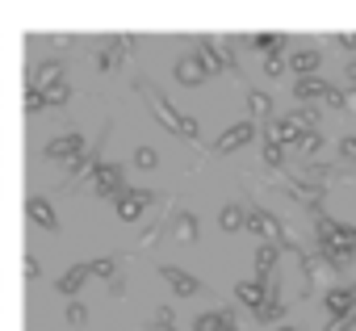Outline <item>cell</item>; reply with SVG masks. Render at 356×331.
Instances as JSON below:
<instances>
[{
  "mask_svg": "<svg viewBox=\"0 0 356 331\" xmlns=\"http://www.w3.org/2000/svg\"><path fill=\"white\" fill-rule=\"evenodd\" d=\"M143 92H147V109L155 113V122H159L163 130H172V134H181V138H189V143H193V138L202 134V126H197V118H189V113H181V109H176V105H172V101H163V97H159L155 88H143Z\"/></svg>",
  "mask_w": 356,
  "mask_h": 331,
  "instance_id": "cell-1",
  "label": "cell"
},
{
  "mask_svg": "<svg viewBox=\"0 0 356 331\" xmlns=\"http://www.w3.org/2000/svg\"><path fill=\"white\" fill-rule=\"evenodd\" d=\"M151 202H155L151 189H122V193H118V218H122V223H138Z\"/></svg>",
  "mask_w": 356,
  "mask_h": 331,
  "instance_id": "cell-2",
  "label": "cell"
},
{
  "mask_svg": "<svg viewBox=\"0 0 356 331\" xmlns=\"http://www.w3.org/2000/svg\"><path fill=\"white\" fill-rule=\"evenodd\" d=\"M243 231L260 235L264 243H277L285 227H281V218H277V214H268V210H248V214H243Z\"/></svg>",
  "mask_w": 356,
  "mask_h": 331,
  "instance_id": "cell-3",
  "label": "cell"
},
{
  "mask_svg": "<svg viewBox=\"0 0 356 331\" xmlns=\"http://www.w3.org/2000/svg\"><path fill=\"white\" fill-rule=\"evenodd\" d=\"M47 159H55V163H72V159H80L84 155V134H59V138H51L47 143V151H42Z\"/></svg>",
  "mask_w": 356,
  "mask_h": 331,
  "instance_id": "cell-4",
  "label": "cell"
},
{
  "mask_svg": "<svg viewBox=\"0 0 356 331\" xmlns=\"http://www.w3.org/2000/svg\"><path fill=\"white\" fill-rule=\"evenodd\" d=\"M252 134H256V122H235V126H227V130L218 134V143H214V155L239 151L243 143H252Z\"/></svg>",
  "mask_w": 356,
  "mask_h": 331,
  "instance_id": "cell-5",
  "label": "cell"
},
{
  "mask_svg": "<svg viewBox=\"0 0 356 331\" xmlns=\"http://www.w3.org/2000/svg\"><path fill=\"white\" fill-rule=\"evenodd\" d=\"M88 181H92L97 197H118L122 193V168H118V163H97V172Z\"/></svg>",
  "mask_w": 356,
  "mask_h": 331,
  "instance_id": "cell-6",
  "label": "cell"
},
{
  "mask_svg": "<svg viewBox=\"0 0 356 331\" xmlns=\"http://www.w3.org/2000/svg\"><path fill=\"white\" fill-rule=\"evenodd\" d=\"M323 306H327L331 318H348V314L356 310V289H348V285H331V289L323 293Z\"/></svg>",
  "mask_w": 356,
  "mask_h": 331,
  "instance_id": "cell-7",
  "label": "cell"
},
{
  "mask_svg": "<svg viewBox=\"0 0 356 331\" xmlns=\"http://www.w3.org/2000/svg\"><path fill=\"white\" fill-rule=\"evenodd\" d=\"M159 277L172 285V293H181V298H193V293H202V281H197V277H189L185 268H176V264H159Z\"/></svg>",
  "mask_w": 356,
  "mask_h": 331,
  "instance_id": "cell-8",
  "label": "cell"
},
{
  "mask_svg": "<svg viewBox=\"0 0 356 331\" xmlns=\"http://www.w3.org/2000/svg\"><path fill=\"white\" fill-rule=\"evenodd\" d=\"M172 76H176V84H185V88L206 84V72H202L197 55H181V59H176V67H172Z\"/></svg>",
  "mask_w": 356,
  "mask_h": 331,
  "instance_id": "cell-9",
  "label": "cell"
},
{
  "mask_svg": "<svg viewBox=\"0 0 356 331\" xmlns=\"http://www.w3.org/2000/svg\"><path fill=\"white\" fill-rule=\"evenodd\" d=\"M26 214H30V223L38 227V231H59V214L51 210V202L47 197H30V206H26Z\"/></svg>",
  "mask_w": 356,
  "mask_h": 331,
  "instance_id": "cell-10",
  "label": "cell"
},
{
  "mask_svg": "<svg viewBox=\"0 0 356 331\" xmlns=\"http://www.w3.org/2000/svg\"><path fill=\"white\" fill-rule=\"evenodd\" d=\"M327 92H331V84H327L323 76H298V84H293L298 105H310L314 97H327Z\"/></svg>",
  "mask_w": 356,
  "mask_h": 331,
  "instance_id": "cell-11",
  "label": "cell"
},
{
  "mask_svg": "<svg viewBox=\"0 0 356 331\" xmlns=\"http://www.w3.org/2000/svg\"><path fill=\"white\" fill-rule=\"evenodd\" d=\"M55 84H63V63H59V59H47V63L34 72L30 88H34V92H47V88H55Z\"/></svg>",
  "mask_w": 356,
  "mask_h": 331,
  "instance_id": "cell-12",
  "label": "cell"
},
{
  "mask_svg": "<svg viewBox=\"0 0 356 331\" xmlns=\"http://www.w3.org/2000/svg\"><path fill=\"white\" fill-rule=\"evenodd\" d=\"M298 134H302V126H298L293 118H281V122H273V126H268V138H264V143H273V147H281V151H285L289 143H298Z\"/></svg>",
  "mask_w": 356,
  "mask_h": 331,
  "instance_id": "cell-13",
  "label": "cell"
},
{
  "mask_svg": "<svg viewBox=\"0 0 356 331\" xmlns=\"http://www.w3.org/2000/svg\"><path fill=\"white\" fill-rule=\"evenodd\" d=\"M277 260H281V248H277V243H260V248H256V281H260V285L277 273Z\"/></svg>",
  "mask_w": 356,
  "mask_h": 331,
  "instance_id": "cell-14",
  "label": "cell"
},
{
  "mask_svg": "<svg viewBox=\"0 0 356 331\" xmlns=\"http://www.w3.org/2000/svg\"><path fill=\"white\" fill-rule=\"evenodd\" d=\"M88 277H92V273H88V260H84V264H72V268L55 281V289H59V293H67V298H76V293H80V285H84Z\"/></svg>",
  "mask_w": 356,
  "mask_h": 331,
  "instance_id": "cell-15",
  "label": "cell"
},
{
  "mask_svg": "<svg viewBox=\"0 0 356 331\" xmlns=\"http://www.w3.org/2000/svg\"><path fill=\"white\" fill-rule=\"evenodd\" d=\"M289 197L298 202V206H310L314 214H318V206H323V189H314V185H302V181H289Z\"/></svg>",
  "mask_w": 356,
  "mask_h": 331,
  "instance_id": "cell-16",
  "label": "cell"
},
{
  "mask_svg": "<svg viewBox=\"0 0 356 331\" xmlns=\"http://www.w3.org/2000/svg\"><path fill=\"white\" fill-rule=\"evenodd\" d=\"M289 67H293L298 76H314V72L323 67V55H318L314 47H306V51H293V59H289Z\"/></svg>",
  "mask_w": 356,
  "mask_h": 331,
  "instance_id": "cell-17",
  "label": "cell"
},
{
  "mask_svg": "<svg viewBox=\"0 0 356 331\" xmlns=\"http://www.w3.org/2000/svg\"><path fill=\"white\" fill-rule=\"evenodd\" d=\"M172 235L181 239V243H193V239H197V214H189V210L176 214V218H172Z\"/></svg>",
  "mask_w": 356,
  "mask_h": 331,
  "instance_id": "cell-18",
  "label": "cell"
},
{
  "mask_svg": "<svg viewBox=\"0 0 356 331\" xmlns=\"http://www.w3.org/2000/svg\"><path fill=\"white\" fill-rule=\"evenodd\" d=\"M243 214H248V210H243V206H235V202H231V206H222V210H218V227H222V231H231V235H235V231H243Z\"/></svg>",
  "mask_w": 356,
  "mask_h": 331,
  "instance_id": "cell-19",
  "label": "cell"
},
{
  "mask_svg": "<svg viewBox=\"0 0 356 331\" xmlns=\"http://www.w3.org/2000/svg\"><path fill=\"white\" fill-rule=\"evenodd\" d=\"M235 298L256 310V306L264 302V285H260V281H239V285H235Z\"/></svg>",
  "mask_w": 356,
  "mask_h": 331,
  "instance_id": "cell-20",
  "label": "cell"
},
{
  "mask_svg": "<svg viewBox=\"0 0 356 331\" xmlns=\"http://www.w3.org/2000/svg\"><path fill=\"white\" fill-rule=\"evenodd\" d=\"M293 147H298V151H302V159H314V155H318V151H323V134H318V130H302V134H298V143H293Z\"/></svg>",
  "mask_w": 356,
  "mask_h": 331,
  "instance_id": "cell-21",
  "label": "cell"
},
{
  "mask_svg": "<svg viewBox=\"0 0 356 331\" xmlns=\"http://www.w3.org/2000/svg\"><path fill=\"white\" fill-rule=\"evenodd\" d=\"M327 177H331V172L323 168V163L306 159V163H302V177H298V181H302V185H314V189H323V185H327Z\"/></svg>",
  "mask_w": 356,
  "mask_h": 331,
  "instance_id": "cell-22",
  "label": "cell"
},
{
  "mask_svg": "<svg viewBox=\"0 0 356 331\" xmlns=\"http://www.w3.org/2000/svg\"><path fill=\"white\" fill-rule=\"evenodd\" d=\"M248 109H252L256 118H268V113H273V97L260 92V88H252V92H248Z\"/></svg>",
  "mask_w": 356,
  "mask_h": 331,
  "instance_id": "cell-23",
  "label": "cell"
},
{
  "mask_svg": "<svg viewBox=\"0 0 356 331\" xmlns=\"http://www.w3.org/2000/svg\"><path fill=\"white\" fill-rule=\"evenodd\" d=\"M88 273H92V277H105V281H113V277H118V260H113V256L88 260Z\"/></svg>",
  "mask_w": 356,
  "mask_h": 331,
  "instance_id": "cell-24",
  "label": "cell"
},
{
  "mask_svg": "<svg viewBox=\"0 0 356 331\" xmlns=\"http://www.w3.org/2000/svg\"><path fill=\"white\" fill-rule=\"evenodd\" d=\"M252 42H256V51H264V55H281V47H285L281 34H256Z\"/></svg>",
  "mask_w": 356,
  "mask_h": 331,
  "instance_id": "cell-25",
  "label": "cell"
},
{
  "mask_svg": "<svg viewBox=\"0 0 356 331\" xmlns=\"http://www.w3.org/2000/svg\"><path fill=\"white\" fill-rule=\"evenodd\" d=\"M289 118H293V122H298L302 130H314V126H318V109H314V105H298V109H293Z\"/></svg>",
  "mask_w": 356,
  "mask_h": 331,
  "instance_id": "cell-26",
  "label": "cell"
},
{
  "mask_svg": "<svg viewBox=\"0 0 356 331\" xmlns=\"http://www.w3.org/2000/svg\"><path fill=\"white\" fill-rule=\"evenodd\" d=\"M42 101L59 109V105H67V101H72V88H67V84H55V88H47V92H42Z\"/></svg>",
  "mask_w": 356,
  "mask_h": 331,
  "instance_id": "cell-27",
  "label": "cell"
},
{
  "mask_svg": "<svg viewBox=\"0 0 356 331\" xmlns=\"http://www.w3.org/2000/svg\"><path fill=\"white\" fill-rule=\"evenodd\" d=\"M155 163H159V155H155V147H138V151H134V168H143V172H151V168H155Z\"/></svg>",
  "mask_w": 356,
  "mask_h": 331,
  "instance_id": "cell-28",
  "label": "cell"
},
{
  "mask_svg": "<svg viewBox=\"0 0 356 331\" xmlns=\"http://www.w3.org/2000/svg\"><path fill=\"white\" fill-rule=\"evenodd\" d=\"M118 59H122V51H118V47L109 42V47H105V51L97 55V67H101V72H113V67H118Z\"/></svg>",
  "mask_w": 356,
  "mask_h": 331,
  "instance_id": "cell-29",
  "label": "cell"
},
{
  "mask_svg": "<svg viewBox=\"0 0 356 331\" xmlns=\"http://www.w3.org/2000/svg\"><path fill=\"white\" fill-rule=\"evenodd\" d=\"M67 323H72V327H84V323H88V310H84L80 302H72V306H67Z\"/></svg>",
  "mask_w": 356,
  "mask_h": 331,
  "instance_id": "cell-30",
  "label": "cell"
},
{
  "mask_svg": "<svg viewBox=\"0 0 356 331\" xmlns=\"http://www.w3.org/2000/svg\"><path fill=\"white\" fill-rule=\"evenodd\" d=\"M193 331H222V318H218V314H202V318L193 323Z\"/></svg>",
  "mask_w": 356,
  "mask_h": 331,
  "instance_id": "cell-31",
  "label": "cell"
},
{
  "mask_svg": "<svg viewBox=\"0 0 356 331\" xmlns=\"http://www.w3.org/2000/svg\"><path fill=\"white\" fill-rule=\"evenodd\" d=\"M285 72V63H281V55H264V76L273 80V76H281Z\"/></svg>",
  "mask_w": 356,
  "mask_h": 331,
  "instance_id": "cell-32",
  "label": "cell"
},
{
  "mask_svg": "<svg viewBox=\"0 0 356 331\" xmlns=\"http://www.w3.org/2000/svg\"><path fill=\"white\" fill-rule=\"evenodd\" d=\"M42 109H47L42 92H34V88H30V92H26V113H42Z\"/></svg>",
  "mask_w": 356,
  "mask_h": 331,
  "instance_id": "cell-33",
  "label": "cell"
},
{
  "mask_svg": "<svg viewBox=\"0 0 356 331\" xmlns=\"http://www.w3.org/2000/svg\"><path fill=\"white\" fill-rule=\"evenodd\" d=\"M264 163H268V168H281V147L264 143Z\"/></svg>",
  "mask_w": 356,
  "mask_h": 331,
  "instance_id": "cell-34",
  "label": "cell"
},
{
  "mask_svg": "<svg viewBox=\"0 0 356 331\" xmlns=\"http://www.w3.org/2000/svg\"><path fill=\"white\" fill-rule=\"evenodd\" d=\"M323 105H327V109H343V92H339V88H331V92L323 97Z\"/></svg>",
  "mask_w": 356,
  "mask_h": 331,
  "instance_id": "cell-35",
  "label": "cell"
},
{
  "mask_svg": "<svg viewBox=\"0 0 356 331\" xmlns=\"http://www.w3.org/2000/svg\"><path fill=\"white\" fill-rule=\"evenodd\" d=\"M352 323H356V314H348V318H331L327 331H352Z\"/></svg>",
  "mask_w": 356,
  "mask_h": 331,
  "instance_id": "cell-36",
  "label": "cell"
},
{
  "mask_svg": "<svg viewBox=\"0 0 356 331\" xmlns=\"http://www.w3.org/2000/svg\"><path fill=\"white\" fill-rule=\"evenodd\" d=\"M339 155H343V159H356V134H348V138L339 143Z\"/></svg>",
  "mask_w": 356,
  "mask_h": 331,
  "instance_id": "cell-37",
  "label": "cell"
},
{
  "mask_svg": "<svg viewBox=\"0 0 356 331\" xmlns=\"http://www.w3.org/2000/svg\"><path fill=\"white\" fill-rule=\"evenodd\" d=\"M155 327H172V306H159L155 310Z\"/></svg>",
  "mask_w": 356,
  "mask_h": 331,
  "instance_id": "cell-38",
  "label": "cell"
},
{
  "mask_svg": "<svg viewBox=\"0 0 356 331\" xmlns=\"http://www.w3.org/2000/svg\"><path fill=\"white\" fill-rule=\"evenodd\" d=\"M26 277H30V281H38V277H42V268H38V260H34V256H26Z\"/></svg>",
  "mask_w": 356,
  "mask_h": 331,
  "instance_id": "cell-39",
  "label": "cell"
},
{
  "mask_svg": "<svg viewBox=\"0 0 356 331\" xmlns=\"http://www.w3.org/2000/svg\"><path fill=\"white\" fill-rule=\"evenodd\" d=\"M343 76H348V80L356 84V59H348V67H343Z\"/></svg>",
  "mask_w": 356,
  "mask_h": 331,
  "instance_id": "cell-40",
  "label": "cell"
},
{
  "mask_svg": "<svg viewBox=\"0 0 356 331\" xmlns=\"http://www.w3.org/2000/svg\"><path fill=\"white\" fill-rule=\"evenodd\" d=\"M343 109H356V92H348V97H343Z\"/></svg>",
  "mask_w": 356,
  "mask_h": 331,
  "instance_id": "cell-41",
  "label": "cell"
},
{
  "mask_svg": "<svg viewBox=\"0 0 356 331\" xmlns=\"http://www.w3.org/2000/svg\"><path fill=\"white\" fill-rule=\"evenodd\" d=\"M352 256H356V227H352Z\"/></svg>",
  "mask_w": 356,
  "mask_h": 331,
  "instance_id": "cell-42",
  "label": "cell"
},
{
  "mask_svg": "<svg viewBox=\"0 0 356 331\" xmlns=\"http://www.w3.org/2000/svg\"><path fill=\"white\" fill-rule=\"evenodd\" d=\"M147 331H172V327H147Z\"/></svg>",
  "mask_w": 356,
  "mask_h": 331,
  "instance_id": "cell-43",
  "label": "cell"
},
{
  "mask_svg": "<svg viewBox=\"0 0 356 331\" xmlns=\"http://www.w3.org/2000/svg\"><path fill=\"white\" fill-rule=\"evenodd\" d=\"M277 331H298V327H277Z\"/></svg>",
  "mask_w": 356,
  "mask_h": 331,
  "instance_id": "cell-44",
  "label": "cell"
},
{
  "mask_svg": "<svg viewBox=\"0 0 356 331\" xmlns=\"http://www.w3.org/2000/svg\"><path fill=\"white\" fill-rule=\"evenodd\" d=\"M222 331H239V327H222Z\"/></svg>",
  "mask_w": 356,
  "mask_h": 331,
  "instance_id": "cell-45",
  "label": "cell"
}]
</instances>
